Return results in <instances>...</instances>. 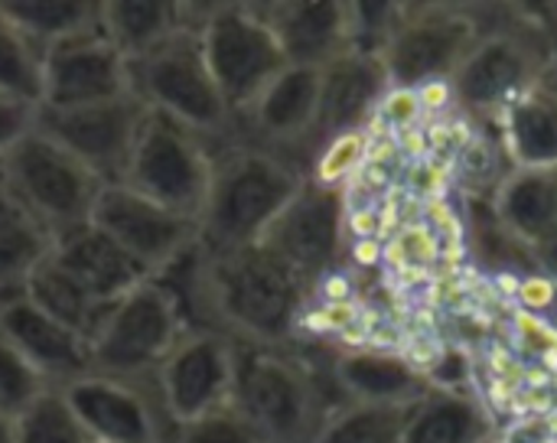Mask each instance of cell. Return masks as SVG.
<instances>
[{
  "instance_id": "484cf974",
  "label": "cell",
  "mask_w": 557,
  "mask_h": 443,
  "mask_svg": "<svg viewBox=\"0 0 557 443\" xmlns=\"http://www.w3.org/2000/svg\"><path fill=\"white\" fill-rule=\"evenodd\" d=\"M55 238L42 222L0 183V297L26 287V281L49 261Z\"/></svg>"
},
{
  "instance_id": "ac0fdd59",
  "label": "cell",
  "mask_w": 557,
  "mask_h": 443,
  "mask_svg": "<svg viewBox=\"0 0 557 443\" xmlns=\"http://www.w3.org/2000/svg\"><path fill=\"white\" fill-rule=\"evenodd\" d=\"M0 336L52 389H62L91 372L88 340L36 307L23 291L0 297Z\"/></svg>"
},
{
  "instance_id": "d4e9b609",
  "label": "cell",
  "mask_w": 557,
  "mask_h": 443,
  "mask_svg": "<svg viewBox=\"0 0 557 443\" xmlns=\"http://www.w3.org/2000/svg\"><path fill=\"white\" fill-rule=\"evenodd\" d=\"M499 134L512 170H555L557 108L542 85L519 95L499 114Z\"/></svg>"
},
{
  "instance_id": "3957f363",
  "label": "cell",
  "mask_w": 557,
  "mask_h": 443,
  "mask_svg": "<svg viewBox=\"0 0 557 443\" xmlns=\"http://www.w3.org/2000/svg\"><path fill=\"white\" fill-rule=\"evenodd\" d=\"M493 13L496 7H490L480 42L447 82L454 104L486 121H499V114L535 88L557 59L555 36L548 23H539V13L522 7H506L503 20H493Z\"/></svg>"
},
{
  "instance_id": "d6986e66",
  "label": "cell",
  "mask_w": 557,
  "mask_h": 443,
  "mask_svg": "<svg viewBox=\"0 0 557 443\" xmlns=\"http://www.w3.org/2000/svg\"><path fill=\"white\" fill-rule=\"evenodd\" d=\"M287 65L326 69L352 49L349 3L339 0H274L258 3Z\"/></svg>"
},
{
  "instance_id": "e0dca14e",
  "label": "cell",
  "mask_w": 557,
  "mask_h": 443,
  "mask_svg": "<svg viewBox=\"0 0 557 443\" xmlns=\"http://www.w3.org/2000/svg\"><path fill=\"white\" fill-rule=\"evenodd\" d=\"M320 78L323 69L284 65L258 98L235 118V127H245L248 144L274 150L284 157L287 147L313 140L317 114H320Z\"/></svg>"
},
{
  "instance_id": "8fae6325",
  "label": "cell",
  "mask_w": 557,
  "mask_h": 443,
  "mask_svg": "<svg viewBox=\"0 0 557 443\" xmlns=\"http://www.w3.org/2000/svg\"><path fill=\"white\" fill-rule=\"evenodd\" d=\"M147 104L131 91L124 98L78 104V108H36V127L82 160L104 186L124 183L127 160Z\"/></svg>"
},
{
  "instance_id": "f546056e",
  "label": "cell",
  "mask_w": 557,
  "mask_h": 443,
  "mask_svg": "<svg viewBox=\"0 0 557 443\" xmlns=\"http://www.w3.org/2000/svg\"><path fill=\"white\" fill-rule=\"evenodd\" d=\"M411 408L339 402L330 408L313 443H401Z\"/></svg>"
},
{
  "instance_id": "b9f144b4",
  "label": "cell",
  "mask_w": 557,
  "mask_h": 443,
  "mask_svg": "<svg viewBox=\"0 0 557 443\" xmlns=\"http://www.w3.org/2000/svg\"><path fill=\"white\" fill-rule=\"evenodd\" d=\"M0 443H13V428H10V418L0 415Z\"/></svg>"
},
{
  "instance_id": "5b68a950",
  "label": "cell",
  "mask_w": 557,
  "mask_h": 443,
  "mask_svg": "<svg viewBox=\"0 0 557 443\" xmlns=\"http://www.w3.org/2000/svg\"><path fill=\"white\" fill-rule=\"evenodd\" d=\"M131 91L150 111L186 124L212 144L232 140L235 114L219 95V85L202 56L199 16L131 62Z\"/></svg>"
},
{
  "instance_id": "836d02e7",
  "label": "cell",
  "mask_w": 557,
  "mask_h": 443,
  "mask_svg": "<svg viewBox=\"0 0 557 443\" xmlns=\"http://www.w3.org/2000/svg\"><path fill=\"white\" fill-rule=\"evenodd\" d=\"M46 389H52V385H46L42 376L0 336V415L13 421Z\"/></svg>"
},
{
  "instance_id": "60d3db41",
  "label": "cell",
  "mask_w": 557,
  "mask_h": 443,
  "mask_svg": "<svg viewBox=\"0 0 557 443\" xmlns=\"http://www.w3.org/2000/svg\"><path fill=\"white\" fill-rule=\"evenodd\" d=\"M542 13L548 16V29H552V36H555V46H557V3L555 7H545Z\"/></svg>"
},
{
  "instance_id": "7a4b0ae2",
  "label": "cell",
  "mask_w": 557,
  "mask_h": 443,
  "mask_svg": "<svg viewBox=\"0 0 557 443\" xmlns=\"http://www.w3.org/2000/svg\"><path fill=\"white\" fill-rule=\"evenodd\" d=\"M307 176L281 153L248 140L215 150L212 183L199 212V245L212 255L258 245Z\"/></svg>"
},
{
  "instance_id": "e575fe53",
  "label": "cell",
  "mask_w": 557,
  "mask_h": 443,
  "mask_svg": "<svg viewBox=\"0 0 557 443\" xmlns=\"http://www.w3.org/2000/svg\"><path fill=\"white\" fill-rule=\"evenodd\" d=\"M170 443H264L255 428L232 408V405H222L202 418H193L180 428H173V438Z\"/></svg>"
},
{
  "instance_id": "4dcf8cb0",
  "label": "cell",
  "mask_w": 557,
  "mask_h": 443,
  "mask_svg": "<svg viewBox=\"0 0 557 443\" xmlns=\"http://www.w3.org/2000/svg\"><path fill=\"white\" fill-rule=\"evenodd\" d=\"M0 95L29 101L42 98V49L0 7Z\"/></svg>"
},
{
  "instance_id": "52a82bcc",
  "label": "cell",
  "mask_w": 557,
  "mask_h": 443,
  "mask_svg": "<svg viewBox=\"0 0 557 443\" xmlns=\"http://www.w3.org/2000/svg\"><path fill=\"white\" fill-rule=\"evenodd\" d=\"M490 23V7L401 3L398 23L382 49L388 88H428L450 82Z\"/></svg>"
},
{
  "instance_id": "d6a6232c",
  "label": "cell",
  "mask_w": 557,
  "mask_h": 443,
  "mask_svg": "<svg viewBox=\"0 0 557 443\" xmlns=\"http://www.w3.org/2000/svg\"><path fill=\"white\" fill-rule=\"evenodd\" d=\"M369 144H372L369 127H362V131H346V134H336V137L323 140V144L313 150V163H310L307 180H313L317 186L346 193L349 183L359 176V170H362L366 160H369Z\"/></svg>"
},
{
  "instance_id": "83f0119b",
  "label": "cell",
  "mask_w": 557,
  "mask_h": 443,
  "mask_svg": "<svg viewBox=\"0 0 557 443\" xmlns=\"http://www.w3.org/2000/svg\"><path fill=\"white\" fill-rule=\"evenodd\" d=\"M23 294H26L36 307H42L49 317H55L59 323H65L69 330H75L78 336H85L88 343H91L95 330L101 327V320H104V313H108L104 304H98L95 297H88L62 268H55L52 255H49V261L26 281Z\"/></svg>"
},
{
  "instance_id": "8d00e7d4",
  "label": "cell",
  "mask_w": 557,
  "mask_h": 443,
  "mask_svg": "<svg viewBox=\"0 0 557 443\" xmlns=\"http://www.w3.org/2000/svg\"><path fill=\"white\" fill-rule=\"evenodd\" d=\"M36 124V104L0 95V157Z\"/></svg>"
},
{
  "instance_id": "4fadbf2b",
  "label": "cell",
  "mask_w": 557,
  "mask_h": 443,
  "mask_svg": "<svg viewBox=\"0 0 557 443\" xmlns=\"http://www.w3.org/2000/svg\"><path fill=\"white\" fill-rule=\"evenodd\" d=\"M343 242L346 196L304 180L258 245L271 251L281 264H287L313 291V284L339 264Z\"/></svg>"
},
{
  "instance_id": "74e56055",
  "label": "cell",
  "mask_w": 557,
  "mask_h": 443,
  "mask_svg": "<svg viewBox=\"0 0 557 443\" xmlns=\"http://www.w3.org/2000/svg\"><path fill=\"white\" fill-rule=\"evenodd\" d=\"M496 443H557V428L552 418L545 415H525L516 418L499 438H493Z\"/></svg>"
},
{
  "instance_id": "8992f818",
  "label": "cell",
  "mask_w": 557,
  "mask_h": 443,
  "mask_svg": "<svg viewBox=\"0 0 557 443\" xmlns=\"http://www.w3.org/2000/svg\"><path fill=\"white\" fill-rule=\"evenodd\" d=\"M0 183L42 222L52 238L88 225L104 189V183L82 160L46 137L36 124L0 157Z\"/></svg>"
},
{
  "instance_id": "6da1fadb",
  "label": "cell",
  "mask_w": 557,
  "mask_h": 443,
  "mask_svg": "<svg viewBox=\"0 0 557 443\" xmlns=\"http://www.w3.org/2000/svg\"><path fill=\"white\" fill-rule=\"evenodd\" d=\"M307 294L310 287L261 245L219 255L206 251L212 327L238 343L287 346L300 327Z\"/></svg>"
},
{
  "instance_id": "5bb4252c",
  "label": "cell",
  "mask_w": 557,
  "mask_h": 443,
  "mask_svg": "<svg viewBox=\"0 0 557 443\" xmlns=\"http://www.w3.org/2000/svg\"><path fill=\"white\" fill-rule=\"evenodd\" d=\"M62 395L91 443H170L173 438L153 379L88 372L62 385Z\"/></svg>"
},
{
  "instance_id": "603a6c76",
  "label": "cell",
  "mask_w": 557,
  "mask_h": 443,
  "mask_svg": "<svg viewBox=\"0 0 557 443\" xmlns=\"http://www.w3.org/2000/svg\"><path fill=\"white\" fill-rule=\"evenodd\" d=\"M496 219L503 232L529 251L557 229L552 170H509L496 186Z\"/></svg>"
},
{
  "instance_id": "f1b7e54d",
  "label": "cell",
  "mask_w": 557,
  "mask_h": 443,
  "mask_svg": "<svg viewBox=\"0 0 557 443\" xmlns=\"http://www.w3.org/2000/svg\"><path fill=\"white\" fill-rule=\"evenodd\" d=\"M10 20L46 52L98 23L101 0H0Z\"/></svg>"
},
{
  "instance_id": "ba28073f",
  "label": "cell",
  "mask_w": 557,
  "mask_h": 443,
  "mask_svg": "<svg viewBox=\"0 0 557 443\" xmlns=\"http://www.w3.org/2000/svg\"><path fill=\"white\" fill-rule=\"evenodd\" d=\"M215 150L219 144L189 131L186 124L147 111L127 160L124 186L183 219L199 222L212 183Z\"/></svg>"
},
{
  "instance_id": "d590c367",
  "label": "cell",
  "mask_w": 557,
  "mask_h": 443,
  "mask_svg": "<svg viewBox=\"0 0 557 443\" xmlns=\"http://www.w3.org/2000/svg\"><path fill=\"white\" fill-rule=\"evenodd\" d=\"M421 111H424V104L414 88H388L372 121H382L388 131H411L414 121L421 118Z\"/></svg>"
},
{
  "instance_id": "1f68e13d",
  "label": "cell",
  "mask_w": 557,
  "mask_h": 443,
  "mask_svg": "<svg viewBox=\"0 0 557 443\" xmlns=\"http://www.w3.org/2000/svg\"><path fill=\"white\" fill-rule=\"evenodd\" d=\"M10 428L13 443H91L62 389H46L23 415L10 421Z\"/></svg>"
},
{
  "instance_id": "7402d4cb",
  "label": "cell",
  "mask_w": 557,
  "mask_h": 443,
  "mask_svg": "<svg viewBox=\"0 0 557 443\" xmlns=\"http://www.w3.org/2000/svg\"><path fill=\"white\" fill-rule=\"evenodd\" d=\"M52 261L88 297H95L104 307L117 304L124 294H131L137 284L147 281V271L127 251H121L101 229H95L91 222L55 238Z\"/></svg>"
},
{
  "instance_id": "2e32d148",
  "label": "cell",
  "mask_w": 557,
  "mask_h": 443,
  "mask_svg": "<svg viewBox=\"0 0 557 443\" xmlns=\"http://www.w3.org/2000/svg\"><path fill=\"white\" fill-rule=\"evenodd\" d=\"M131 95V62L104 36L101 20L42 52L39 108H78Z\"/></svg>"
},
{
  "instance_id": "cb8c5ba5",
  "label": "cell",
  "mask_w": 557,
  "mask_h": 443,
  "mask_svg": "<svg viewBox=\"0 0 557 443\" xmlns=\"http://www.w3.org/2000/svg\"><path fill=\"white\" fill-rule=\"evenodd\" d=\"M202 3H173V0H101V29L121 49L127 62L163 42L180 26L199 16Z\"/></svg>"
},
{
  "instance_id": "f35d334b",
  "label": "cell",
  "mask_w": 557,
  "mask_h": 443,
  "mask_svg": "<svg viewBox=\"0 0 557 443\" xmlns=\"http://www.w3.org/2000/svg\"><path fill=\"white\" fill-rule=\"evenodd\" d=\"M532 258H535V264H539V268L557 284V229L542 242V245L532 248Z\"/></svg>"
},
{
  "instance_id": "7c38bea8",
  "label": "cell",
  "mask_w": 557,
  "mask_h": 443,
  "mask_svg": "<svg viewBox=\"0 0 557 443\" xmlns=\"http://www.w3.org/2000/svg\"><path fill=\"white\" fill-rule=\"evenodd\" d=\"M238 340L222 330H186L153 372L157 398L173 428L232 402Z\"/></svg>"
},
{
  "instance_id": "277c9868",
  "label": "cell",
  "mask_w": 557,
  "mask_h": 443,
  "mask_svg": "<svg viewBox=\"0 0 557 443\" xmlns=\"http://www.w3.org/2000/svg\"><path fill=\"white\" fill-rule=\"evenodd\" d=\"M264 443H313L330 415L317 372L287 346L238 343L228 402Z\"/></svg>"
},
{
  "instance_id": "4316f807",
  "label": "cell",
  "mask_w": 557,
  "mask_h": 443,
  "mask_svg": "<svg viewBox=\"0 0 557 443\" xmlns=\"http://www.w3.org/2000/svg\"><path fill=\"white\" fill-rule=\"evenodd\" d=\"M493 438L483 405L457 389H434L411 408L401 443H486Z\"/></svg>"
},
{
  "instance_id": "ffe728a7",
  "label": "cell",
  "mask_w": 557,
  "mask_h": 443,
  "mask_svg": "<svg viewBox=\"0 0 557 443\" xmlns=\"http://www.w3.org/2000/svg\"><path fill=\"white\" fill-rule=\"evenodd\" d=\"M330 382L343 402L385 408H411L437 389L434 379L411 359L375 346L339 353L330 366Z\"/></svg>"
},
{
  "instance_id": "9c48e42d",
  "label": "cell",
  "mask_w": 557,
  "mask_h": 443,
  "mask_svg": "<svg viewBox=\"0 0 557 443\" xmlns=\"http://www.w3.org/2000/svg\"><path fill=\"white\" fill-rule=\"evenodd\" d=\"M183 333L186 323L176 300L160 281L147 278L108 307L88 343L91 372L117 379H153Z\"/></svg>"
},
{
  "instance_id": "30bf717a",
  "label": "cell",
  "mask_w": 557,
  "mask_h": 443,
  "mask_svg": "<svg viewBox=\"0 0 557 443\" xmlns=\"http://www.w3.org/2000/svg\"><path fill=\"white\" fill-rule=\"evenodd\" d=\"M199 42L219 95L235 118L287 65L258 3H202Z\"/></svg>"
},
{
  "instance_id": "9a60e30c",
  "label": "cell",
  "mask_w": 557,
  "mask_h": 443,
  "mask_svg": "<svg viewBox=\"0 0 557 443\" xmlns=\"http://www.w3.org/2000/svg\"><path fill=\"white\" fill-rule=\"evenodd\" d=\"M91 225L101 229L121 251H127L147 271V278H157L199 245V225L193 219L163 209L124 183L101 189Z\"/></svg>"
},
{
  "instance_id": "7bdbcfd3",
  "label": "cell",
  "mask_w": 557,
  "mask_h": 443,
  "mask_svg": "<svg viewBox=\"0 0 557 443\" xmlns=\"http://www.w3.org/2000/svg\"><path fill=\"white\" fill-rule=\"evenodd\" d=\"M552 183H555V196H557V167L552 170Z\"/></svg>"
},
{
  "instance_id": "44dd1931",
  "label": "cell",
  "mask_w": 557,
  "mask_h": 443,
  "mask_svg": "<svg viewBox=\"0 0 557 443\" xmlns=\"http://www.w3.org/2000/svg\"><path fill=\"white\" fill-rule=\"evenodd\" d=\"M385 91L388 75L379 56L349 49L339 59H333L320 78V114L313 127V144L320 147L336 134L369 127Z\"/></svg>"
},
{
  "instance_id": "ab89813d",
  "label": "cell",
  "mask_w": 557,
  "mask_h": 443,
  "mask_svg": "<svg viewBox=\"0 0 557 443\" xmlns=\"http://www.w3.org/2000/svg\"><path fill=\"white\" fill-rule=\"evenodd\" d=\"M539 85L545 88V95H548V98L555 101V108H557V59L552 62V69H548V72H545V75L539 78Z\"/></svg>"
}]
</instances>
